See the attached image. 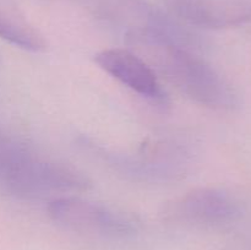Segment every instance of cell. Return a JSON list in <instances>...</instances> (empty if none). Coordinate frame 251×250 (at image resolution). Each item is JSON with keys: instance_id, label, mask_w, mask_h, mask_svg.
Returning a JSON list of instances; mask_svg holds the SVG:
<instances>
[{"instance_id": "5b68a950", "label": "cell", "mask_w": 251, "mask_h": 250, "mask_svg": "<svg viewBox=\"0 0 251 250\" xmlns=\"http://www.w3.org/2000/svg\"><path fill=\"white\" fill-rule=\"evenodd\" d=\"M167 12L183 24L220 29L251 21V4L230 0H161Z\"/></svg>"}, {"instance_id": "277c9868", "label": "cell", "mask_w": 251, "mask_h": 250, "mask_svg": "<svg viewBox=\"0 0 251 250\" xmlns=\"http://www.w3.org/2000/svg\"><path fill=\"white\" fill-rule=\"evenodd\" d=\"M169 217L194 225H218L234 222L242 216L243 205L230 191L215 186L198 188L169 203Z\"/></svg>"}, {"instance_id": "52a82bcc", "label": "cell", "mask_w": 251, "mask_h": 250, "mask_svg": "<svg viewBox=\"0 0 251 250\" xmlns=\"http://www.w3.org/2000/svg\"><path fill=\"white\" fill-rule=\"evenodd\" d=\"M0 38L29 51H42L47 44L43 37L26 21L0 10Z\"/></svg>"}, {"instance_id": "3957f363", "label": "cell", "mask_w": 251, "mask_h": 250, "mask_svg": "<svg viewBox=\"0 0 251 250\" xmlns=\"http://www.w3.org/2000/svg\"><path fill=\"white\" fill-rule=\"evenodd\" d=\"M47 210L54 222L76 232L113 238L129 237L136 232V225L129 216L80 198L54 199Z\"/></svg>"}, {"instance_id": "8992f818", "label": "cell", "mask_w": 251, "mask_h": 250, "mask_svg": "<svg viewBox=\"0 0 251 250\" xmlns=\"http://www.w3.org/2000/svg\"><path fill=\"white\" fill-rule=\"evenodd\" d=\"M96 63L119 82L154 102H166L167 95L150 64L131 50L110 48L100 51Z\"/></svg>"}, {"instance_id": "6da1fadb", "label": "cell", "mask_w": 251, "mask_h": 250, "mask_svg": "<svg viewBox=\"0 0 251 250\" xmlns=\"http://www.w3.org/2000/svg\"><path fill=\"white\" fill-rule=\"evenodd\" d=\"M161 73L194 102L218 110H234L240 97L234 86L194 49L178 44H137Z\"/></svg>"}, {"instance_id": "7a4b0ae2", "label": "cell", "mask_w": 251, "mask_h": 250, "mask_svg": "<svg viewBox=\"0 0 251 250\" xmlns=\"http://www.w3.org/2000/svg\"><path fill=\"white\" fill-rule=\"evenodd\" d=\"M100 12L105 21L123 29L134 46L169 43L195 49L198 44L196 36L183 22L147 0H103Z\"/></svg>"}]
</instances>
